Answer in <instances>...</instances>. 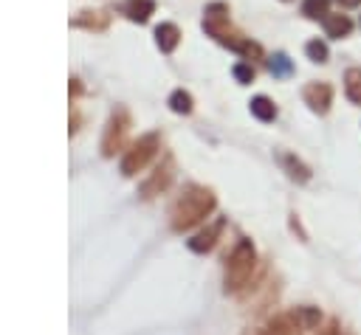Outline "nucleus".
<instances>
[{
    "instance_id": "0eeeda50",
    "label": "nucleus",
    "mask_w": 361,
    "mask_h": 335,
    "mask_svg": "<svg viewBox=\"0 0 361 335\" xmlns=\"http://www.w3.org/2000/svg\"><path fill=\"white\" fill-rule=\"evenodd\" d=\"M223 231V220H218L215 226L209 229V231H203V234H198L195 240H189V248L192 251H198V254H203V251H209L212 245H215V237Z\"/></svg>"
},
{
    "instance_id": "ddd939ff",
    "label": "nucleus",
    "mask_w": 361,
    "mask_h": 335,
    "mask_svg": "<svg viewBox=\"0 0 361 335\" xmlns=\"http://www.w3.org/2000/svg\"><path fill=\"white\" fill-rule=\"evenodd\" d=\"M282 163H285V170H288V175H291L294 181H299V183L311 181V170H307L302 161H296L294 155H282Z\"/></svg>"
},
{
    "instance_id": "f3484780",
    "label": "nucleus",
    "mask_w": 361,
    "mask_h": 335,
    "mask_svg": "<svg viewBox=\"0 0 361 335\" xmlns=\"http://www.w3.org/2000/svg\"><path fill=\"white\" fill-rule=\"evenodd\" d=\"M305 51H307V57H311L314 63H328V45L322 40H311L305 45Z\"/></svg>"
},
{
    "instance_id": "9b49d317",
    "label": "nucleus",
    "mask_w": 361,
    "mask_h": 335,
    "mask_svg": "<svg viewBox=\"0 0 361 335\" xmlns=\"http://www.w3.org/2000/svg\"><path fill=\"white\" fill-rule=\"evenodd\" d=\"M344 90L353 104H361V68H350L344 74Z\"/></svg>"
},
{
    "instance_id": "20e7f679",
    "label": "nucleus",
    "mask_w": 361,
    "mask_h": 335,
    "mask_svg": "<svg viewBox=\"0 0 361 335\" xmlns=\"http://www.w3.org/2000/svg\"><path fill=\"white\" fill-rule=\"evenodd\" d=\"M305 101L314 113H328L333 104V88L328 82H311L305 88Z\"/></svg>"
},
{
    "instance_id": "f8f14e48",
    "label": "nucleus",
    "mask_w": 361,
    "mask_h": 335,
    "mask_svg": "<svg viewBox=\"0 0 361 335\" xmlns=\"http://www.w3.org/2000/svg\"><path fill=\"white\" fill-rule=\"evenodd\" d=\"M330 0H305L302 3V15L307 17V20H325L330 12Z\"/></svg>"
},
{
    "instance_id": "9d476101",
    "label": "nucleus",
    "mask_w": 361,
    "mask_h": 335,
    "mask_svg": "<svg viewBox=\"0 0 361 335\" xmlns=\"http://www.w3.org/2000/svg\"><path fill=\"white\" fill-rule=\"evenodd\" d=\"M251 113H254L257 119H260V122H274V119H277V107H274L271 99L257 96V99L251 101Z\"/></svg>"
},
{
    "instance_id": "dca6fc26",
    "label": "nucleus",
    "mask_w": 361,
    "mask_h": 335,
    "mask_svg": "<svg viewBox=\"0 0 361 335\" xmlns=\"http://www.w3.org/2000/svg\"><path fill=\"white\" fill-rule=\"evenodd\" d=\"M170 107L175 110V113H189V110H192V96L186 90H175L170 96Z\"/></svg>"
},
{
    "instance_id": "39448f33",
    "label": "nucleus",
    "mask_w": 361,
    "mask_h": 335,
    "mask_svg": "<svg viewBox=\"0 0 361 335\" xmlns=\"http://www.w3.org/2000/svg\"><path fill=\"white\" fill-rule=\"evenodd\" d=\"M325 31H328V37L342 40V37H347L353 31V20L347 15H328L325 17Z\"/></svg>"
},
{
    "instance_id": "2eb2a0df",
    "label": "nucleus",
    "mask_w": 361,
    "mask_h": 335,
    "mask_svg": "<svg viewBox=\"0 0 361 335\" xmlns=\"http://www.w3.org/2000/svg\"><path fill=\"white\" fill-rule=\"evenodd\" d=\"M294 318H296V324L302 327V329H314L316 324H319V310L316 307H296V313H291Z\"/></svg>"
},
{
    "instance_id": "1a4fd4ad",
    "label": "nucleus",
    "mask_w": 361,
    "mask_h": 335,
    "mask_svg": "<svg viewBox=\"0 0 361 335\" xmlns=\"http://www.w3.org/2000/svg\"><path fill=\"white\" fill-rule=\"evenodd\" d=\"M152 9H156V3H152V0H127V3H125L127 17H130V20H138V23H144V20L152 15Z\"/></svg>"
},
{
    "instance_id": "7ed1b4c3",
    "label": "nucleus",
    "mask_w": 361,
    "mask_h": 335,
    "mask_svg": "<svg viewBox=\"0 0 361 335\" xmlns=\"http://www.w3.org/2000/svg\"><path fill=\"white\" fill-rule=\"evenodd\" d=\"M156 147H159V138L156 136H147V138H141L130 152H127V158H125V163H122V170H125V175H133V172H138L141 166L152 158V152H156Z\"/></svg>"
},
{
    "instance_id": "f257e3e1",
    "label": "nucleus",
    "mask_w": 361,
    "mask_h": 335,
    "mask_svg": "<svg viewBox=\"0 0 361 335\" xmlns=\"http://www.w3.org/2000/svg\"><path fill=\"white\" fill-rule=\"evenodd\" d=\"M215 209V197H212V192H206V189H198V186H192V189H186V195L175 203V209H173V226H175V231H186V229H192L195 222H200L206 214H209Z\"/></svg>"
},
{
    "instance_id": "4468645a",
    "label": "nucleus",
    "mask_w": 361,
    "mask_h": 335,
    "mask_svg": "<svg viewBox=\"0 0 361 335\" xmlns=\"http://www.w3.org/2000/svg\"><path fill=\"white\" fill-rule=\"evenodd\" d=\"M268 71H271L274 76L285 79V76H291V74H294V63L288 60V54H274V57L268 60Z\"/></svg>"
},
{
    "instance_id": "a211bd4d",
    "label": "nucleus",
    "mask_w": 361,
    "mask_h": 335,
    "mask_svg": "<svg viewBox=\"0 0 361 335\" xmlns=\"http://www.w3.org/2000/svg\"><path fill=\"white\" fill-rule=\"evenodd\" d=\"M122 136H125V116H119V122H116V119L111 122V133H108V141H105V147H108V149H105V152H111L113 138H116V144H119V141H122Z\"/></svg>"
},
{
    "instance_id": "423d86ee",
    "label": "nucleus",
    "mask_w": 361,
    "mask_h": 335,
    "mask_svg": "<svg viewBox=\"0 0 361 335\" xmlns=\"http://www.w3.org/2000/svg\"><path fill=\"white\" fill-rule=\"evenodd\" d=\"M299 324H296V318L294 316H288V318H277V321H271L266 329H260L257 335H299Z\"/></svg>"
},
{
    "instance_id": "6e6552de",
    "label": "nucleus",
    "mask_w": 361,
    "mask_h": 335,
    "mask_svg": "<svg viewBox=\"0 0 361 335\" xmlns=\"http://www.w3.org/2000/svg\"><path fill=\"white\" fill-rule=\"evenodd\" d=\"M156 37H159V45H161V51H175V45H178V40H181V31H178V26H173V23H161L159 28H156Z\"/></svg>"
},
{
    "instance_id": "6ab92c4d",
    "label": "nucleus",
    "mask_w": 361,
    "mask_h": 335,
    "mask_svg": "<svg viewBox=\"0 0 361 335\" xmlns=\"http://www.w3.org/2000/svg\"><path fill=\"white\" fill-rule=\"evenodd\" d=\"M234 76H237L240 85H248L254 79V68L251 65H234Z\"/></svg>"
},
{
    "instance_id": "aec40b11",
    "label": "nucleus",
    "mask_w": 361,
    "mask_h": 335,
    "mask_svg": "<svg viewBox=\"0 0 361 335\" xmlns=\"http://www.w3.org/2000/svg\"><path fill=\"white\" fill-rule=\"evenodd\" d=\"M339 6H344V9H355V6H361V0H339Z\"/></svg>"
},
{
    "instance_id": "f03ea898",
    "label": "nucleus",
    "mask_w": 361,
    "mask_h": 335,
    "mask_svg": "<svg viewBox=\"0 0 361 335\" xmlns=\"http://www.w3.org/2000/svg\"><path fill=\"white\" fill-rule=\"evenodd\" d=\"M251 268H254V248H251L248 240H243V243H237V248H234V254H232V259H229L226 288L237 291V288L246 282V279L251 276Z\"/></svg>"
}]
</instances>
